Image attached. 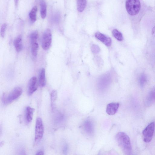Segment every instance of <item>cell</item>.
<instances>
[{
    "instance_id": "obj_5",
    "label": "cell",
    "mask_w": 155,
    "mask_h": 155,
    "mask_svg": "<svg viewBox=\"0 0 155 155\" xmlns=\"http://www.w3.org/2000/svg\"><path fill=\"white\" fill-rule=\"evenodd\" d=\"M52 42V34L50 30L48 28L44 32L41 40L42 47L44 50H48Z\"/></svg>"
},
{
    "instance_id": "obj_19",
    "label": "cell",
    "mask_w": 155,
    "mask_h": 155,
    "mask_svg": "<svg viewBox=\"0 0 155 155\" xmlns=\"http://www.w3.org/2000/svg\"><path fill=\"white\" fill-rule=\"evenodd\" d=\"M38 37V33L35 31L32 32L30 35V38L31 44L37 42Z\"/></svg>"
},
{
    "instance_id": "obj_1",
    "label": "cell",
    "mask_w": 155,
    "mask_h": 155,
    "mask_svg": "<svg viewBox=\"0 0 155 155\" xmlns=\"http://www.w3.org/2000/svg\"><path fill=\"white\" fill-rule=\"evenodd\" d=\"M115 138L118 146L123 152L126 155H130L132 147L128 135L124 132H119L116 135Z\"/></svg>"
},
{
    "instance_id": "obj_3",
    "label": "cell",
    "mask_w": 155,
    "mask_h": 155,
    "mask_svg": "<svg viewBox=\"0 0 155 155\" xmlns=\"http://www.w3.org/2000/svg\"><path fill=\"white\" fill-rule=\"evenodd\" d=\"M22 92V90L21 87H15L7 96L5 95L3 96V102L5 104L9 103L18 97Z\"/></svg>"
},
{
    "instance_id": "obj_4",
    "label": "cell",
    "mask_w": 155,
    "mask_h": 155,
    "mask_svg": "<svg viewBox=\"0 0 155 155\" xmlns=\"http://www.w3.org/2000/svg\"><path fill=\"white\" fill-rule=\"evenodd\" d=\"M155 124L152 122L149 124L143 130V141L146 143L151 141L153 135L154 130Z\"/></svg>"
},
{
    "instance_id": "obj_17",
    "label": "cell",
    "mask_w": 155,
    "mask_h": 155,
    "mask_svg": "<svg viewBox=\"0 0 155 155\" xmlns=\"http://www.w3.org/2000/svg\"><path fill=\"white\" fill-rule=\"evenodd\" d=\"M86 5V0H77V8L78 12H83L85 9Z\"/></svg>"
},
{
    "instance_id": "obj_2",
    "label": "cell",
    "mask_w": 155,
    "mask_h": 155,
    "mask_svg": "<svg viewBox=\"0 0 155 155\" xmlns=\"http://www.w3.org/2000/svg\"><path fill=\"white\" fill-rule=\"evenodd\" d=\"M126 9L131 15H135L140 11L141 4L139 0H126L125 4Z\"/></svg>"
},
{
    "instance_id": "obj_21",
    "label": "cell",
    "mask_w": 155,
    "mask_h": 155,
    "mask_svg": "<svg viewBox=\"0 0 155 155\" xmlns=\"http://www.w3.org/2000/svg\"><path fill=\"white\" fill-rule=\"evenodd\" d=\"M112 34L114 37L118 40L121 41L123 39V37L121 33L117 29L113 30Z\"/></svg>"
},
{
    "instance_id": "obj_22",
    "label": "cell",
    "mask_w": 155,
    "mask_h": 155,
    "mask_svg": "<svg viewBox=\"0 0 155 155\" xmlns=\"http://www.w3.org/2000/svg\"><path fill=\"white\" fill-rule=\"evenodd\" d=\"M147 81V78L144 74L141 75L140 78V84L141 87H143L146 84Z\"/></svg>"
},
{
    "instance_id": "obj_27",
    "label": "cell",
    "mask_w": 155,
    "mask_h": 155,
    "mask_svg": "<svg viewBox=\"0 0 155 155\" xmlns=\"http://www.w3.org/2000/svg\"><path fill=\"white\" fill-rule=\"evenodd\" d=\"M19 0H14L15 4L16 6H17L18 5Z\"/></svg>"
},
{
    "instance_id": "obj_25",
    "label": "cell",
    "mask_w": 155,
    "mask_h": 155,
    "mask_svg": "<svg viewBox=\"0 0 155 155\" xmlns=\"http://www.w3.org/2000/svg\"><path fill=\"white\" fill-rule=\"evenodd\" d=\"M152 34L153 37H155V26H154L152 28Z\"/></svg>"
},
{
    "instance_id": "obj_13",
    "label": "cell",
    "mask_w": 155,
    "mask_h": 155,
    "mask_svg": "<svg viewBox=\"0 0 155 155\" xmlns=\"http://www.w3.org/2000/svg\"><path fill=\"white\" fill-rule=\"evenodd\" d=\"M35 109L29 106L26 107L25 110V118L27 122H31L33 118Z\"/></svg>"
},
{
    "instance_id": "obj_26",
    "label": "cell",
    "mask_w": 155,
    "mask_h": 155,
    "mask_svg": "<svg viewBox=\"0 0 155 155\" xmlns=\"http://www.w3.org/2000/svg\"><path fill=\"white\" fill-rule=\"evenodd\" d=\"M36 154L38 155H43L44 154V153L42 151H39L37 152V153Z\"/></svg>"
},
{
    "instance_id": "obj_8",
    "label": "cell",
    "mask_w": 155,
    "mask_h": 155,
    "mask_svg": "<svg viewBox=\"0 0 155 155\" xmlns=\"http://www.w3.org/2000/svg\"><path fill=\"white\" fill-rule=\"evenodd\" d=\"M119 106L118 103L112 102L108 104L106 108V111L109 115H113L117 111Z\"/></svg>"
},
{
    "instance_id": "obj_12",
    "label": "cell",
    "mask_w": 155,
    "mask_h": 155,
    "mask_svg": "<svg viewBox=\"0 0 155 155\" xmlns=\"http://www.w3.org/2000/svg\"><path fill=\"white\" fill-rule=\"evenodd\" d=\"M14 44L17 51L20 52L22 48V38L21 35L18 36L15 39Z\"/></svg>"
},
{
    "instance_id": "obj_11",
    "label": "cell",
    "mask_w": 155,
    "mask_h": 155,
    "mask_svg": "<svg viewBox=\"0 0 155 155\" xmlns=\"http://www.w3.org/2000/svg\"><path fill=\"white\" fill-rule=\"evenodd\" d=\"M155 102V87L150 91L147 97L146 103L147 105H150Z\"/></svg>"
},
{
    "instance_id": "obj_9",
    "label": "cell",
    "mask_w": 155,
    "mask_h": 155,
    "mask_svg": "<svg viewBox=\"0 0 155 155\" xmlns=\"http://www.w3.org/2000/svg\"><path fill=\"white\" fill-rule=\"evenodd\" d=\"M83 127L87 134L91 135L93 134L94 125L92 122L90 120H87L84 121L83 124Z\"/></svg>"
},
{
    "instance_id": "obj_7",
    "label": "cell",
    "mask_w": 155,
    "mask_h": 155,
    "mask_svg": "<svg viewBox=\"0 0 155 155\" xmlns=\"http://www.w3.org/2000/svg\"><path fill=\"white\" fill-rule=\"evenodd\" d=\"M38 83L37 78L33 77L30 79L28 87V94L29 95H31L37 89Z\"/></svg>"
},
{
    "instance_id": "obj_6",
    "label": "cell",
    "mask_w": 155,
    "mask_h": 155,
    "mask_svg": "<svg viewBox=\"0 0 155 155\" xmlns=\"http://www.w3.org/2000/svg\"><path fill=\"white\" fill-rule=\"evenodd\" d=\"M44 127L41 119L38 118L36 120L35 130V141L41 140L43 137Z\"/></svg>"
},
{
    "instance_id": "obj_18",
    "label": "cell",
    "mask_w": 155,
    "mask_h": 155,
    "mask_svg": "<svg viewBox=\"0 0 155 155\" xmlns=\"http://www.w3.org/2000/svg\"><path fill=\"white\" fill-rule=\"evenodd\" d=\"M38 47V45L37 42L31 44V52L33 56L36 57L37 56Z\"/></svg>"
},
{
    "instance_id": "obj_24",
    "label": "cell",
    "mask_w": 155,
    "mask_h": 155,
    "mask_svg": "<svg viewBox=\"0 0 155 155\" xmlns=\"http://www.w3.org/2000/svg\"><path fill=\"white\" fill-rule=\"evenodd\" d=\"M92 51L94 53H97L100 51L99 48L97 45H92L91 47Z\"/></svg>"
},
{
    "instance_id": "obj_10",
    "label": "cell",
    "mask_w": 155,
    "mask_h": 155,
    "mask_svg": "<svg viewBox=\"0 0 155 155\" xmlns=\"http://www.w3.org/2000/svg\"><path fill=\"white\" fill-rule=\"evenodd\" d=\"M95 37L105 45L109 46L111 43V40L109 37H107L104 34L99 32H96L95 34Z\"/></svg>"
},
{
    "instance_id": "obj_14",
    "label": "cell",
    "mask_w": 155,
    "mask_h": 155,
    "mask_svg": "<svg viewBox=\"0 0 155 155\" xmlns=\"http://www.w3.org/2000/svg\"><path fill=\"white\" fill-rule=\"evenodd\" d=\"M39 84L40 86L41 87H44L46 84L45 71L44 68H42L40 72Z\"/></svg>"
},
{
    "instance_id": "obj_20",
    "label": "cell",
    "mask_w": 155,
    "mask_h": 155,
    "mask_svg": "<svg viewBox=\"0 0 155 155\" xmlns=\"http://www.w3.org/2000/svg\"><path fill=\"white\" fill-rule=\"evenodd\" d=\"M57 97V93L56 91L54 90L52 91L51 94V106L52 108L54 107L55 103Z\"/></svg>"
},
{
    "instance_id": "obj_23",
    "label": "cell",
    "mask_w": 155,
    "mask_h": 155,
    "mask_svg": "<svg viewBox=\"0 0 155 155\" xmlns=\"http://www.w3.org/2000/svg\"><path fill=\"white\" fill-rule=\"evenodd\" d=\"M6 27L7 25L6 23L3 24L1 27L0 35L1 37L2 38H4L5 37Z\"/></svg>"
},
{
    "instance_id": "obj_15",
    "label": "cell",
    "mask_w": 155,
    "mask_h": 155,
    "mask_svg": "<svg viewBox=\"0 0 155 155\" xmlns=\"http://www.w3.org/2000/svg\"><path fill=\"white\" fill-rule=\"evenodd\" d=\"M40 13L41 18L44 19L47 14V6L45 2L42 0L40 2Z\"/></svg>"
},
{
    "instance_id": "obj_16",
    "label": "cell",
    "mask_w": 155,
    "mask_h": 155,
    "mask_svg": "<svg viewBox=\"0 0 155 155\" xmlns=\"http://www.w3.org/2000/svg\"><path fill=\"white\" fill-rule=\"evenodd\" d=\"M37 11V7L34 6L31 9L29 13V17L31 21L34 22L36 20V13Z\"/></svg>"
}]
</instances>
